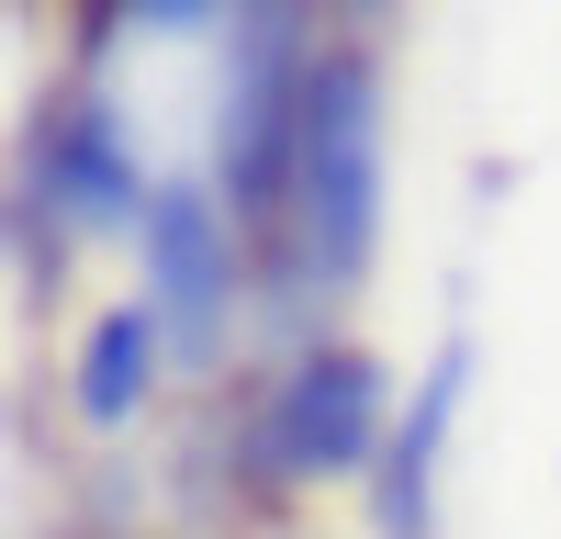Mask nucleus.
Masks as SVG:
<instances>
[{"instance_id": "1", "label": "nucleus", "mask_w": 561, "mask_h": 539, "mask_svg": "<svg viewBox=\"0 0 561 539\" xmlns=\"http://www.w3.org/2000/svg\"><path fill=\"white\" fill-rule=\"evenodd\" d=\"M370 225H382V79L370 57H325L304 124V203H293V270L314 303L370 270Z\"/></svg>"}, {"instance_id": "2", "label": "nucleus", "mask_w": 561, "mask_h": 539, "mask_svg": "<svg viewBox=\"0 0 561 539\" xmlns=\"http://www.w3.org/2000/svg\"><path fill=\"white\" fill-rule=\"evenodd\" d=\"M12 214H23V248L34 259H57V237H113V225L147 237L158 192H147V169H135V147H124V113L102 102V90L45 102V124L23 135V192H12Z\"/></svg>"}, {"instance_id": "3", "label": "nucleus", "mask_w": 561, "mask_h": 539, "mask_svg": "<svg viewBox=\"0 0 561 539\" xmlns=\"http://www.w3.org/2000/svg\"><path fill=\"white\" fill-rule=\"evenodd\" d=\"M382 438H393L382 371H370L359 348H304L248 416V472L280 483V494L337 483V472H382Z\"/></svg>"}, {"instance_id": "4", "label": "nucleus", "mask_w": 561, "mask_h": 539, "mask_svg": "<svg viewBox=\"0 0 561 539\" xmlns=\"http://www.w3.org/2000/svg\"><path fill=\"white\" fill-rule=\"evenodd\" d=\"M147 314H158V348L180 371H203L225 348V314H237V214L203 180H169L158 214H147Z\"/></svg>"}, {"instance_id": "5", "label": "nucleus", "mask_w": 561, "mask_h": 539, "mask_svg": "<svg viewBox=\"0 0 561 539\" xmlns=\"http://www.w3.org/2000/svg\"><path fill=\"white\" fill-rule=\"evenodd\" d=\"M449 416H460V348L427 359V382L404 393V416L382 438V472H370L382 539H427V494H438V461H449Z\"/></svg>"}, {"instance_id": "6", "label": "nucleus", "mask_w": 561, "mask_h": 539, "mask_svg": "<svg viewBox=\"0 0 561 539\" xmlns=\"http://www.w3.org/2000/svg\"><path fill=\"white\" fill-rule=\"evenodd\" d=\"M169 371V348H158V314L147 303H113L102 326L79 337V416L90 427H124L135 404H147V382Z\"/></svg>"}, {"instance_id": "7", "label": "nucleus", "mask_w": 561, "mask_h": 539, "mask_svg": "<svg viewBox=\"0 0 561 539\" xmlns=\"http://www.w3.org/2000/svg\"><path fill=\"white\" fill-rule=\"evenodd\" d=\"M214 0H102V23H203Z\"/></svg>"}]
</instances>
